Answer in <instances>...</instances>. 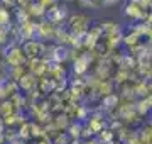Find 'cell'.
<instances>
[{
	"mask_svg": "<svg viewBox=\"0 0 152 144\" xmlns=\"http://www.w3.org/2000/svg\"><path fill=\"white\" fill-rule=\"evenodd\" d=\"M125 14L127 15H132V17H142V12L140 9H139V5L137 4H130V5H127V9H125Z\"/></svg>",
	"mask_w": 152,
	"mask_h": 144,
	"instance_id": "1",
	"label": "cell"
},
{
	"mask_svg": "<svg viewBox=\"0 0 152 144\" xmlns=\"http://www.w3.org/2000/svg\"><path fill=\"white\" fill-rule=\"evenodd\" d=\"M103 102H105L107 107H113V104H117V97H115V95H110V97H107Z\"/></svg>",
	"mask_w": 152,
	"mask_h": 144,
	"instance_id": "2",
	"label": "cell"
},
{
	"mask_svg": "<svg viewBox=\"0 0 152 144\" xmlns=\"http://www.w3.org/2000/svg\"><path fill=\"white\" fill-rule=\"evenodd\" d=\"M117 0H103V4L105 5H112V4H115Z\"/></svg>",
	"mask_w": 152,
	"mask_h": 144,
	"instance_id": "3",
	"label": "cell"
}]
</instances>
